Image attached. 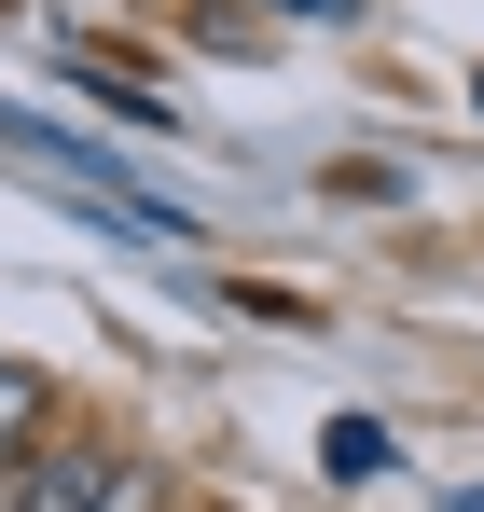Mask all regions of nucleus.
Masks as SVG:
<instances>
[{"instance_id": "5", "label": "nucleus", "mask_w": 484, "mask_h": 512, "mask_svg": "<svg viewBox=\"0 0 484 512\" xmlns=\"http://www.w3.org/2000/svg\"><path fill=\"white\" fill-rule=\"evenodd\" d=\"M28 443H42V374H28V360H0V485L28 471Z\"/></svg>"}, {"instance_id": "2", "label": "nucleus", "mask_w": 484, "mask_h": 512, "mask_svg": "<svg viewBox=\"0 0 484 512\" xmlns=\"http://www.w3.org/2000/svg\"><path fill=\"white\" fill-rule=\"evenodd\" d=\"M0 512H139V471L97 457V443H42V457L0 485Z\"/></svg>"}, {"instance_id": "8", "label": "nucleus", "mask_w": 484, "mask_h": 512, "mask_svg": "<svg viewBox=\"0 0 484 512\" xmlns=\"http://www.w3.org/2000/svg\"><path fill=\"white\" fill-rule=\"evenodd\" d=\"M471 125H484V56H471Z\"/></svg>"}, {"instance_id": "1", "label": "nucleus", "mask_w": 484, "mask_h": 512, "mask_svg": "<svg viewBox=\"0 0 484 512\" xmlns=\"http://www.w3.org/2000/svg\"><path fill=\"white\" fill-rule=\"evenodd\" d=\"M0 153L14 167H42L56 194H70L97 236H153V250H194V208H166V194H139V167L125 153H97V139H70V125H28V111H0Z\"/></svg>"}, {"instance_id": "6", "label": "nucleus", "mask_w": 484, "mask_h": 512, "mask_svg": "<svg viewBox=\"0 0 484 512\" xmlns=\"http://www.w3.org/2000/svg\"><path fill=\"white\" fill-rule=\"evenodd\" d=\"M291 28H360V0H277Z\"/></svg>"}, {"instance_id": "3", "label": "nucleus", "mask_w": 484, "mask_h": 512, "mask_svg": "<svg viewBox=\"0 0 484 512\" xmlns=\"http://www.w3.org/2000/svg\"><path fill=\"white\" fill-rule=\"evenodd\" d=\"M319 471H332V485H388V471H402V429H388V416H332L319 429Z\"/></svg>"}, {"instance_id": "4", "label": "nucleus", "mask_w": 484, "mask_h": 512, "mask_svg": "<svg viewBox=\"0 0 484 512\" xmlns=\"http://www.w3.org/2000/svg\"><path fill=\"white\" fill-rule=\"evenodd\" d=\"M70 97H97L111 125H153V139H180V97H153V84H125V70H70Z\"/></svg>"}, {"instance_id": "7", "label": "nucleus", "mask_w": 484, "mask_h": 512, "mask_svg": "<svg viewBox=\"0 0 484 512\" xmlns=\"http://www.w3.org/2000/svg\"><path fill=\"white\" fill-rule=\"evenodd\" d=\"M443 512H484V485H443Z\"/></svg>"}]
</instances>
